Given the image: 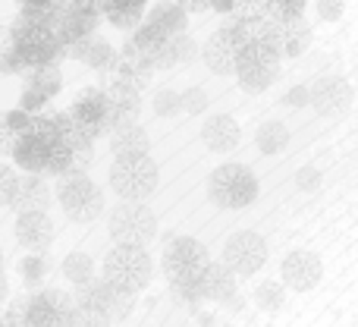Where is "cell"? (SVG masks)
Segmentation results:
<instances>
[{
  "instance_id": "48",
  "label": "cell",
  "mask_w": 358,
  "mask_h": 327,
  "mask_svg": "<svg viewBox=\"0 0 358 327\" xmlns=\"http://www.w3.org/2000/svg\"><path fill=\"white\" fill-rule=\"evenodd\" d=\"M107 4H110V0H98V6H101V10H104V6H107Z\"/></svg>"
},
{
  "instance_id": "15",
  "label": "cell",
  "mask_w": 358,
  "mask_h": 327,
  "mask_svg": "<svg viewBox=\"0 0 358 327\" xmlns=\"http://www.w3.org/2000/svg\"><path fill=\"white\" fill-rule=\"evenodd\" d=\"M16 239L29 252H41L54 242V223L44 211H22L16 217Z\"/></svg>"
},
{
  "instance_id": "41",
  "label": "cell",
  "mask_w": 358,
  "mask_h": 327,
  "mask_svg": "<svg viewBox=\"0 0 358 327\" xmlns=\"http://www.w3.org/2000/svg\"><path fill=\"white\" fill-rule=\"evenodd\" d=\"M48 95H41L38 88H31V85H25L22 88V95H19V107H25L29 113H44V107H48Z\"/></svg>"
},
{
  "instance_id": "26",
  "label": "cell",
  "mask_w": 358,
  "mask_h": 327,
  "mask_svg": "<svg viewBox=\"0 0 358 327\" xmlns=\"http://www.w3.org/2000/svg\"><path fill=\"white\" fill-rule=\"evenodd\" d=\"M198 54V44L192 41L189 35H170V41L164 44V50L157 54L155 67L157 69H173V67H185V63H192Z\"/></svg>"
},
{
  "instance_id": "6",
  "label": "cell",
  "mask_w": 358,
  "mask_h": 327,
  "mask_svg": "<svg viewBox=\"0 0 358 327\" xmlns=\"http://www.w3.org/2000/svg\"><path fill=\"white\" fill-rule=\"evenodd\" d=\"M110 236L120 246H148L157 236V217L138 202H123L110 214Z\"/></svg>"
},
{
  "instance_id": "40",
  "label": "cell",
  "mask_w": 358,
  "mask_h": 327,
  "mask_svg": "<svg viewBox=\"0 0 358 327\" xmlns=\"http://www.w3.org/2000/svg\"><path fill=\"white\" fill-rule=\"evenodd\" d=\"M31 120H35V113H29L25 107H13V111L3 113V126H10V130L19 132V136H25V132H29Z\"/></svg>"
},
{
  "instance_id": "27",
  "label": "cell",
  "mask_w": 358,
  "mask_h": 327,
  "mask_svg": "<svg viewBox=\"0 0 358 327\" xmlns=\"http://www.w3.org/2000/svg\"><path fill=\"white\" fill-rule=\"evenodd\" d=\"M255 145H258L261 155L273 158V155H280V151H286V145H289V130H286L280 120H267V123L255 132Z\"/></svg>"
},
{
  "instance_id": "22",
  "label": "cell",
  "mask_w": 358,
  "mask_h": 327,
  "mask_svg": "<svg viewBox=\"0 0 358 327\" xmlns=\"http://www.w3.org/2000/svg\"><path fill=\"white\" fill-rule=\"evenodd\" d=\"M148 22H155L167 35H182L185 25H189V10L182 4H176V0H157L148 10Z\"/></svg>"
},
{
  "instance_id": "38",
  "label": "cell",
  "mask_w": 358,
  "mask_h": 327,
  "mask_svg": "<svg viewBox=\"0 0 358 327\" xmlns=\"http://www.w3.org/2000/svg\"><path fill=\"white\" fill-rule=\"evenodd\" d=\"M308 0H271V19H299L305 16Z\"/></svg>"
},
{
  "instance_id": "5",
  "label": "cell",
  "mask_w": 358,
  "mask_h": 327,
  "mask_svg": "<svg viewBox=\"0 0 358 327\" xmlns=\"http://www.w3.org/2000/svg\"><path fill=\"white\" fill-rule=\"evenodd\" d=\"M280 76V54L271 44H252L239 54V69H236V79L239 88L248 95H261L277 82Z\"/></svg>"
},
{
  "instance_id": "31",
  "label": "cell",
  "mask_w": 358,
  "mask_h": 327,
  "mask_svg": "<svg viewBox=\"0 0 358 327\" xmlns=\"http://www.w3.org/2000/svg\"><path fill=\"white\" fill-rule=\"evenodd\" d=\"M63 277L73 286H82V284H88V280H94V258L85 252H69L66 258H63Z\"/></svg>"
},
{
  "instance_id": "21",
  "label": "cell",
  "mask_w": 358,
  "mask_h": 327,
  "mask_svg": "<svg viewBox=\"0 0 358 327\" xmlns=\"http://www.w3.org/2000/svg\"><path fill=\"white\" fill-rule=\"evenodd\" d=\"M110 151L113 158H145L151 151V139L138 123L120 126L110 132Z\"/></svg>"
},
{
  "instance_id": "39",
  "label": "cell",
  "mask_w": 358,
  "mask_h": 327,
  "mask_svg": "<svg viewBox=\"0 0 358 327\" xmlns=\"http://www.w3.org/2000/svg\"><path fill=\"white\" fill-rule=\"evenodd\" d=\"M19 183H22V179L16 176V170H13V167H3V170H0V202H3L6 208H13V202H16Z\"/></svg>"
},
{
  "instance_id": "19",
  "label": "cell",
  "mask_w": 358,
  "mask_h": 327,
  "mask_svg": "<svg viewBox=\"0 0 358 327\" xmlns=\"http://www.w3.org/2000/svg\"><path fill=\"white\" fill-rule=\"evenodd\" d=\"M201 142L214 155H227V151H233L239 145V123L233 117H227V113H217L201 126Z\"/></svg>"
},
{
  "instance_id": "9",
  "label": "cell",
  "mask_w": 358,
  "mask_h": 327,
  "mask_svg": "<svg viewBox=\"0 0 358 327\" xmlns=\"http://www.w3.org/2000/svg\"><path fill=\"white\" fill-rule=\"evenodd\" d=\"M76 302L85 305V309H98L104 315H110L113 321H120L132 309V293L117 290V286H110L101 277V280H88V284L76 286Z\"/></svg>"
},
{
  "instance_id": "24",
  "label": "cell",
  "mask_w": 358,
  "mask_h": 327,
  "mask_svg": "<svg viewBox=\"0 0 358 327\" xmlns=\"http://www.w3.org/2000/svg\"><path fill=\"white\" fill-rule=\"evenodd\" d=\"M48 198H50V189L41 179V173H29V176H22V183H19V195H16V202H13V208H16L19 214H22V211H44L48 208Z\"/></svg>"
},
{
  "instance_id": "18",
  "label": "cell",
  "mask_w": 358,
  "mask_h": 327,
  "mask_svg": "<svg viewBox=\"0 0 358 327\" xmlns=\"http://www.w3.org/2000/svg\"><path fill=\"white\" fill-rule=\"evenodd\" d=\"M155 69H157L155 60H151V57H145L142 50L132 44V38H129V41L123 44V50H120V57H117L113 76H117V79H123V82H132V85H138V88H145Z\"/></svg>"
},
{
  "instance_id": "14",
  "label": "cell",
  "mask_w": 358,
  "mask_h": 327,
  "mask_svg": "<svg viewBox=\"0 0 358 327\" xmlns=\"http://www.w3.org/2000/svg\"><path fill=\"white\" fill-rule=\"evenodd\" d=\"M349 104H352V85L343 76H321L311 85V107L324 117H336L349 111Z\"/></svg>"
},
{
  "instance_id": "30",
  "label": "cell",
  "mask_w": 358,
  "mask_h": 327,
  "mask_svg": "<svg viewBox=\"0 0 358 327\" xmlns=\"http://www.w3.org/2000/svg\"><path fill=\"white\" fill-rule=\"evenodd\" d=\"M107 95H110V101L120 107V111L126 113H136L142 111V88L132 85V82H123V79H113L110 85H107Z\"/></svg>"
},
{
  "instance_id": "23",
  "label": "cell",
  "mask_w": 358,
  "mask_h": 327,
  "mask_svg": "<svg viewBox=\"0 0 358 327\" xmlns=\"http://www.w3.org/2000/svg\"><path fill=\"white\" fill-rule=\"evenodd\" d=\"M48 151H50V145L38 142V139H31V136H19L10 158L22 167L25 173H48Z\"/></svg>"
},
{
  "instance_id": "45",
  "label": "cell",
  "mask_w": 358,
  "mask_h": 327,
  "mask_svg": "<svg viewBox=\"0 0 358 327\" xmlns=\"http://www.w3.org/2000/svg\"><path fill=\"white\" fill-rule=\"evenodd\" d=\"M317 179H321V173H317L315 167H305V170H299V173H296L299 189H317Z\"/></svg>"
},
{
  "instance_id": "36",
  "label": "cell",
  "mask_w": 358,
  "mask_h": 327,
  "mask_svg": "<svg viewBox=\"0 0 358 327\" xmlns=\"http://www.w3.org/2000/svg\"><path fill=\"white\" fill-rule=\"evenodd\" d=\"M19 274H22V280L29 286L41 284L44 274H48V261L41 258V255H25L22 261H19Z\"/></svg>"
},
{
  "instance_id": "8",
  "label": "cell",
  "mask_w": 358,
  "mask_h": 327,
  "mask_svg": "<svg viewBox=\"0 0 358 327\" xmlns=\"http://www.w3.org/2000/svg\"><path fill=\"white\" fill-rule=\"evenodd\" d=\"M223 261H227L239 277H252V274H258L267 261V242L261 239L255 230L233 233L227 242H223Z\"/></svg>"
},
{
  "instance_id": "13",
  "label": "cell",
  "mask_w": 358,
  "mask_h": 327,
  "mask_svg": "<svg viewBox=\"0 0 358 327\" xmlns=\"http://www.w3.org/2000/svg\"><path fill=\"white\" fill-rule=\"evenodd\" d=\"M324 277V265L315 252H289L283 258V267H280V280H283L289 290L308 293L321 284Z\"/></svg>"
},
{
  "instance_id": "46",
  "label": "cell",
  "mask_w": 358,
  "mask_h": 327,
  "mask_svg": "<svg viewBox=\"0 0 358 327\" xmlns=\"http://www.w3.org/2000/svg\"><path fill=\"white\" fill-rule=\"evenodd\" d=\"M176 4H182L189 13H204L214 6V0H176Z\"/></svg>"
},
{
  "instance_id": "33",
  "label": "cell",
  "mask_w": 358,
  "mask_h": 327,
  "mask_svg": "<svg viewBox=\"0 0 358 327\" xmlns=\"http://www.w3.org/2000/svg\"><path fill=\"white\" fill-rule=\"evenodd\" d=\"M69 170H76L73 148H69L66 142L50 145V151H48V173H50V176H63V173H69Z\"/></svg>"
},
{
  "instance_id": "17",
  "label": "cell",
  "mask_w": 358,
  "mask_h": 327,
  "mask_svg": "<svg viewBox=\"0 0 358 327\" xmlns=\"http://www.w3.org/2000/svg\"><path fill=\"white\" fill-rule=\"evenodd\" d=\"M239 54L242 50L236 48L220 29H217L201 48V60L208 63V69L217 76H236V69H239Z\"/></svg>"
},
{
  "instance_id": "25",
  "label": "cell",
  "mask_w": 358,
  "mask_h": 327,
  "mask_svg": "<svg viewBox=\"0 0 358 327\" xmlns=\"http://www.w3.org/2000/svg\"><path fill=\"white\" fill-rule=\"evenodd\" d=\"M104 19L113 25V29L136 32L138 25L148 19V6L145 4H129V0H110V4L104 6Z\"/></svg>"
},
{
  "instance_id": "42",
  "label": "cell",
  "mask_w": 358,
  "mask_h": 327,
  "mask_svg": "<svg viewBox=\"0 0 358 327\" xmlns=\"http://www.w3.org/2000/svg\"><path fill=\"white\" fill-rule=\"evenodd\" d=\"M182 111L192 113V117L208 111V95H204V88H185L182 92Z\"/></svg>"
},
{
  "instance_id": "34",
  "label": "cell",
  "mask_w": 358,
  "mask_h": 327,
  "mask_svg": "<svg viewBox=\"0 0 358 327\" xmlns=\"http://www.w3.org/2000/svg\"><path fill=\"white\" fill-rule=\"evenodd\" d=\"M0 67H3L6 76H29L31 73L29 60H25L22 50H19L10 38H6V48H3V57H0Z\"/></svg>"
},
{
  "instance_id": "29",
  "label": "cell",
  "mask_w": 358,
  "mask_h": 327,
  "mask_svg": "<svg viewBox=\"0 0 358 327\" xmlns=\"http://www.w3.org/2000/svg\"><path fill=\"white\" fill-rule=\"evenodd\" d=\"M25 85L38 88V92L48 95V98H57L63 88V73L57 63H50V67H35L29 76H25Z\"/></svg>"
},
{
  "instance_id": "44",
  "label": "cell",
  "mask_w": 358,
  "mask_h": 327,
  "mask_svg": "<svg viewBox=\"0 0 358 327\" xmlns=\"http://www.w3.org/2000/svg\"><path fill=\"white\" fill-rule=\"evenodd\" d=\"M283 104L286 107H305V104H311V88H305V85L289 88V92L283 95Z\"/></svg>"
},
{
  "instance_id": "37",
  "label": "cell",
  "mask_w": 358,
  "mask_h": 327,
  "mask_svg": "<svg viewBox=\"0 0 358 327\" xmlns=\"http://www.w3.org/2000/svg\"><path fill=\"white\" fill-rule=\"evenodd\" d=\"M110 324H113L110 315H104L98 309H85V305H76V315L69 321V327H110Z\"/></svg>"
},
{
  "instance_id": "1",
  "label": "cell",
  "mask_w": 358,
  "mask_h": 327,
  "mask_svg": "<svg viewBox=\"0 0 358 327\" xmlns=\"http://www.w3.org/2000/svg\"><path fill=\"white\" fill-rule=\"evenodd\" d=\"M208 198L227 211L248 208L258 198V176L245 164H220L208 176Z\"/></svg>"
},
{
  "instance_id": "32",
  "label": "cell",
  "mask_w": 358,
  "mask_h": 327,
  "mask_svg": "<svg viewBox=\"0 0 358 327\" xmlns=\"http://www.w3.org/2000/svg\"><path fill=\"white\" fill-rule=\"evenodd\" d=\"M283 280H261L255 286V305H261L264 312H280L286 305V290Z\"/></svg>"
},
{
  "instance_id": "16",
  "label": "cell",
  "mask_w": 358,
  "mask_h": 327,
  "mask_svg": "<svg viewBox=\"0 0 358 327\" xmlns=\"http://www.w3.org/2000/svg\"><path fill=\"white\" fill-rule=\"evenodd\" d=\"M236 277H239V274H236L227 261H210V265L201 271V277H198L201 299H210V302H233L236 299Z\"/></svg>"
},
{
  "instance_id": "4",
  "label": "cell",
  "mask_w": 358,
  "mask_h": 327,
  "mask_svg": "<svg viewBox=\"0 0 358 327\" xmlns=\"http://www.w3.org/2000/svg\"><path fill=\"white\" fill-rule=\"evenodd\" d=\"M157 179H161V170L151 161V155L117 158L110 167V186L123 202H145L157 189Z\"/></svg>"
},
{
  "instance_id": "12",
  "label": "cell",
  "mask_w": 358,
  "mask_h": 327,
  "mask_svg": "<svg viewBox=\"0 0 358 327\" xmlns=\"http://www.w3.org/2000/svg\"><path fill=\"white\" fill-rule=\"evenodd\" d=\"M280 57H299L311 44V25L305 16L299 19H271V38H267Z\"/></svg>"
},
{
  "instance_id": "10",
  "label": "cell",
  "mask_w": 358,
  "mask_h": 327,
  "mask_svg": "<svg viewBox=\"0 0 358 327\" xmlns=\"http://www.w3.org/2000/svg\"><path fill=\"white\" fill-rule=\"evenodd\" d=\"M73 117L82 130L88 132L92 139H98L101 132H110V111H113V101L107 95V88H85L79 98L73 101Z\"/></svg>"
},
{
  "instance_id": "47",
  "label": "cell",
  "mask_w": 358,
  "mask_h": 327,
  "mask_svg": "<svg viewBox=\"0 0 358 327\" xmlns=\"http://www.w3.org/2000/svg\"><path fill=\"white\" fill-rule=\"evenodd\" d=\"M129 4H145V6H148V4H151V0H129Z\"/></svg>"
},
{
  "instance_id": "2",
  "label": "cell",
  "mask_w": 358,
  "mask_h": 327,
  "mask_svg": "<svg viewBox=\"0 0 358 327\" xmlns=\"http://www.w3.org/2000/svg\"><path fill=\"white\" fill-rule=\"evenodd\" d=\"M104 280L110 286L136 296L151 280V255L145 246H113L104 258Z\"/></svg>"
},
{
  "instance_id": "28",
  "label": "cell",
  "mask_w": 358,
  "mask_h": 327,
  "mask_svg": "<svg viewBox=\"0 0 358 327\" xmlns=\"http://www.w3.org/2000/svg\"><path fill=\"white\" fill-rule=\"evenodd\" d=\"M132 44H136L138 50H142L145 57H151V60H157V54H161L164 50V44L170 41V35L164 29H157L155 22H148V19H145L142 25H138L136 32H132Z\"/></svg>"
},
{
  "instance_id": "7",
  "label": "cell",
  "mask_w": 358,
  "mask_h": 327,
  "mask_svg": "<svg viewBox=\"0 0 358 327\" xmlns=\"http://www.w3.org/2000/svg\"><path fill=\"white\" fill-rule=\"evenodd\" d=\"M161 265H164V274H167L170 284H173V280H198L204 267L210 265V255H208V249L198 239H192V236H173V239L164 246Z\"/></svg>"
},
{
  "instance_id": "20",
  "label": "cell",
  "mask_w": 358,
  "mask_h": 327,
  "mask_svg": "<svg viewBox=\"0 0 358 327\" xmlns=\"http://www.w3.org/2000/svg\"><path fill=\"white\" fill-rule=\"evenodd\" d=\"M69 57H76L79 63H85L88 69H98V73H107V69L117 67V50H113L110 41H104V38L92 35L85 38V41H79L73 50H69Z\"/></svg>"
},
{
  "instance_id": "35",
  "label": "cell",
  "mask_w": 358,
  "mask_h": 327,
  "mask_svg": "<svg viewBox=\"0 0 358 327\" xmlns=\"http://www.w3.org/2000/svg\"><path fill=\"white\" fill-rule=\"evenodd\" d=\"M151 111L157 117H173L176 111H182V92H173V88H161L151 101Z\"/></svg>"
},
{
  "instance_id": "11",
  "label": "cell",
  "mask_w": 358,
  "mask_h": 327,
  "mask_svg": "<svg viewBox=\"0 0 358 327\" xmlns=\"http://www.w3.org/2000/svg\"><path fill=\"white\" fill-rule=\"evenodd\" d=\"M76 299L63 290H41L29 296V312L35 327H69L76 315Z\"/></svg>"
},
{
  "instance_id": "43",
  "label": "cell",
  "mask_w": 358,
  "mask_h": 327,
  "mask_svg": "<svg viewBox=\"0 0 358 327\" xmlns=\"http://www.w3.org/2000/svg\"><path fill=\"white\" fill-rule=\"evenodd\" d=\"M343 13H346L343 0H317V16H321L324 22H340Z\"/></svg>"
},
{
  "instance_id": "3",
  "label": "cell",
  "mask_w": 358,
  "mask_h": 327,
  "mask_svg": "<svg viewBox=\"0 0 358 327\" xmlns=\"http://www.w3.org/2000/svg\"><path fill=\"white\" fill-rule=\"evenodd\" d=\"M57 202L63 204L66 217L76 223L94 221L104 208V195L85 170H69L63 176H57Z\"/></svg>"
}]
</instances>
